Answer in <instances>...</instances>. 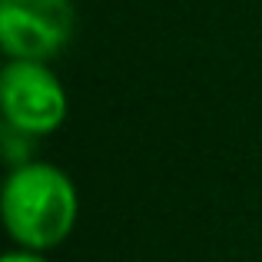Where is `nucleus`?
Returning <instances> with one entry per match:
<instances>
[{
  "label": "nucleus",
  "instance_id": "f257e3e1",
  "mask_svg": "<svg viewBox=\"0 0 262 262\" xmlns=\"http://www.w3.org/2000/svg\"><path fill=\"white\" fill-rule=\"evenodd\" d=\"M0 212L20 249L47 252L63 243L77 226V186L50 163H24L7 176Z\"/></svg>",
  "mask_w": 262,
  "mask_h": 262
},
{
  "label": "nucleus",
  "instance_id": "f03ea898",
  "mask_svg": "<svg viewBox=\"0 0 262 262\" xmlns=\"http://www.w3.org/2000/svg\"><path fill=\"white\" fill-rule=\"evenodd\" d=\"M0 113L24 136H47L67 120V90L40 60H10L0 73Z\"/></svg>",
  "mask_w": 262,
  "mask_h": 262
},
{
  "label": "nucleus",
  "instance_id": "7ed1b4c3",
  "mask_svg": "<svg viewBox=\"0 0 262 262\" xmlns=\"http://www.w3.org/2000/svg\"><path fill=\"white\" fill-rule=\"evenodd\" d=\"M77 27L73 0H0V47L10 60H53Z\"/></svg>",
  "mask_w": 262,
  "mask_h": 262
},
{
  "label": "nucleus",
  "instance_id": "20e7f679",
  "mask_svg": "<svg viewBox=\"0 0 262 262\" xmlns=\"http://www.w3.org/2000/svg\"><path fill=\"white\" fill-rule=\"evenodd\" d=\"M0 262H50V259H43V252H33V249H17V252H7Z\"/></svg>",
  "mask_w": 262,
  "mask_h": 262
}]
</instances>
